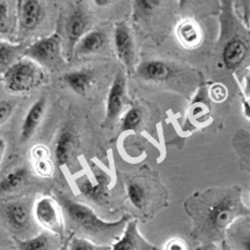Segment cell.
<instances>
[{
    "instance_id": "1",
    "label": "cell",
    "mask_w": 250,
    "mask_h": 250,
    "mask_svg": "<svg viewBox=\"0 0 250 250\" xmlns=\"http://www.w3.org/2000/svg\"><path fill=\"white\" fill-rule=\"evenodd\" d=\"M215 53L216 70L223 78L221 84L231 90L233 97L241 96L244 80L250 73V27L239 19L233 1L220 2Z\"/></svg>"
},
{
    "instance_id": "2",
    "label": "cell",
    "mask_w": 250,
    "mask_h": 250,
    "mask_svg": "<svg viewBox=\"0 0 250 250\" xmlns=\"http://www.w3.org/2000/svg\"><path fill=\"white\" fill-rule=\"evenodd\" d=\"M186 210L193 220L194 237L208 243L220 238L236 219L250 216L238 186L195 194L187 202Z\"/></svg>"
},
{
    "instance_id": "3",
    "label": "cell",
    "mask_w": 250,
    "mask_h": 250,
    "mask_svg": "<svg viewBox=\"0 0 250 250\" xmlns=\"http://www.w3.org/2000/svg\"><path fill=\"white\" fill-rule=\"evenodd\" d=\"M57 197L64 213L66 226L72 229L71 232L98 245L112 247L121 238L130 220V216L125 215L116 221H105L88 205L81 204L64 194H57Z\"/></svg>"
},
{
    "instance_id": "4",
    "label": "cell",
    "mask_w": 250,
    "mask_h": 250,
    "mask_svg": "<svg viewBox=\"0 0 250 250\" xmlns=\"http://www.w3.org/2000/svg\"><path fill=\"white\" fill-rule=\"evenodd\" d=\"M43 78L44 74L41 66L31 58L19 60L2 74L5 87L13 93L30 91L40 85Z\"/></svg>"
},
{
    "instance_id": "5",
    "label": "cell",
    "mask_w": 250,
    "mask_h": 250,
    "mask_svg": "<svg viewBox=\"0 0 250 250\" xmlns=\"http://www.w3.org/2000/svg\"><path fill=\"white\" fill-rule=\"evenodd\" d=\"M34 217L36 223L47 230L66 240V220L61 205L51 197H42L35 203Z\"/></svg>"
},
{
    "instance_id": "6",
    "label": "cell",
    "mask_w": 250,
    "mask_h": 250,
    "mask_svg": "<svg viewBox=\"0 0 250 250\" xmlns=\"http://www.w3.org/2000/svg\"><path fill=\"white\" fill-rule=\"evenodd\" d=\"M78 190L86 200L95 205H105L109 198L110 177L104 171L84 174L76 182Z\"/></svg>"
},
{
    "instance_id": "7",
    "label": "cell",
    "mask_w": 250,
    "mask_h": 250,
    "mask_svg": "<svg viewBox=\"0 0 250 250\" xmlns=\"http://www.w3.org/2000/svg\"><path fill=\"white\" fill-rule=\"evenodd\" d=\"M3 217L7 226L14 233L23 234L27 233L32 227L34 211L23 200L12 201L4 205Z\"/></svg>"
},
{
    "instance_id": "8",
    "label": "cell",
    "mask_w": 250,
    "mask_h": 250,
    "mask_svg": "<svg viewBox=\"0 0 250 250\" xmlns=\"http://www.w3.org/2000/svg\"><path fill=\"white\" fill-rule=\"evenodd\" d=\"M175 33L179 43L188 50L198 49L205 42L204 26L200 21L194 18H186L179 22Z\"/></svg>"
},
{
    "instance_id": "9",
    "label": "cell",
    "mask_w": 250,
    "mask_h": 250,
    "mask_svg": "<svg viewBox=\"0 0 250 250\" xmlns=\"http://www.w3.org/2000/svg\"><path fill=\"white\" fill-rule=\"evenodd\" d=\"M112 250H158L140 232L138 219H130L121 238L112 246Z\"/></svg>"
},
{
    "instance_id": "10",
    "label": "cell",
    "mask_w": 250,
    "mask_h": 250,
    "mask_svg": "<svg viewBox=\"0 0 250 250\" xmlns=\"http://www.w3.org/2000/svg\"><path fill=\"white\" fill-rule=\"evenodd\" d=\"M18 20L21 29L32 31L43 18V6L41 1L23 0L17 2Z\"/></svg>"
},
{
    "instance_id": "11",
    "label": "cell",
    "mask_w": 250,
    "mask_h": 250,
    "mask_svg": "<svg viewBox=\"0 0 250 250\" xmlns=\"http://www.w3.org/2000/svg\"><path fill=\"white\" fill-rule=\"evenodd\" d=\"M19 250H58L64 240L54 233L42 230L29 238H15Z\"/></svg>"
},
{
    "instance_id": "12",
    "label": "cell",
    "mask_w": 250,
    "mask_h": 250,
    "mask_svg": "<svg viewBox=\"0 0 250 250\" xmlns=\"http://www.w3.org/2000/svg\"><path fill=\"white\" fill-rule=\"evenodd\" d=\"M125 94V81L123 71H119L108 95L106 114L109 121H114L121 113L124 105Z\"/></svg>"
},
{
    "instance_id": "13",
    "label": "cell",
    "mask_w": 250,
    "mask_h": 250,
    "mask_svg": "<svg viewBox=\"0 0 250 250\" xmlns=\"http://www.w3.org/2000/svg\"><path fill=\"white\" fill-rule=\"evenodd\" d=\"M58 52L59 41L56 36L40 40L25 50L28 57L40 63L52 62L57 58Z\"/></svg>"
},
{
    "instance_id": "14",
    "label": "cell",
    "mask_w": 250,
    "mask_h": 250,
    "mask_svg": "<svg viewBox=\"0 0 250 250\" xmlns=\"http://www.w3.org/2000/svg\"><path fill=\"white\" fill-rule=\"evenodd\" d=\"M114 46L118 58L125 66H129L133 59L134 47L129 29L125 23H118L115 27Z\"/></svg>"
},
{
    "instance_id": "15",
    "label": "cell",
    "mask_w": 250,
    "mask_h": 250,
    "mask_svg": "<svg viewBox=\"0 0 250 250\" xmlns=\"http://www.w3.org/2000/svg\"><path fill=\"white\" fill-rule=\"evenodd\" d=\"M75 138L70 130L64 129L60 132L57 137L54 151L58 167L67 166L70 162L75 153Z\"/></svg>"
},
{
    "instance_id": "16",
    "label": "cell",
    "mask_w": 250,
    "mask_h": 250,
    "mask_svg": "<svg viewBox=\"0 0 250 250\" xmlns=\"http://www.w3.org/2000/svg\"><path fill=\"white\" fill-rule=\"evenodd\" d=\"M232 147L238 157L239 167L250 173V131L239 128L232 136Z\"/></svg>"
},
{
    "instance_id": "17",
    "label": "cell",
    "mask_w": 250,
    "mask_h": 250,
    "mask_svg": "<svg viewBox=\"0 0 250 250\" xmlns=\"http://www.w3.org/2000/svg\"><path fill=\"white\" fill-rule=\"evenodd\" d=\"M45 108L46 99L42 97L39 101H37L29 109L24 117L21 129L22 141H27L34 134L44 115Z\"/></svg>"
},
{
    "instance_id": "18",
    "label": "cell",
    "mask_w": 250,
    "mask_h": 250,
    "mask_svg": "<svg viewBox=\"0 0 250 250\" xmlns=\"http://www.w3.org/2000/svg\"><path fill=\"white\" fill-rule=\"evenodd\" d=\"M87 24L88 20L84 12L81 10L71 12L66 24V35L70 47L79 43L81 39L85 35L84 32L87 28Z\"/></svg>"
},
{
    "instance_id": "19",
    "label": "cell",
    "mask_w": 250,
    "mask_h": 250,
    "mask_svg": "<svg viewBox=\"0 0 250 250\" xmlns=\"http://www.w3.org/2000/svg\"><path fill=\"white\" fill-rule=\"evenodd\" d=\"M139 74L148 81H166L172 76L173 70L163 61L151 60L143 63L138 69Z\"/></svg>"
},
{
    "instance_id": "20",
    "label": "cell",
    "mask_w": 250,
    "mask_h": 250,
    "mask_svg": "<svg viewBox=\"0 0 250 250\" xmlns=\"http://www.w3.org/2000/svg\"><path fill=\"white\" fill-rule=\"evenodd\" d=\"M31 158L36 172L42 177H50L54 173V165L49 149L42 146H35L31 150Z\"/></svg>"
},
{
    "instance_id": "21",
    "label": "cell",
    "mask_w": 250,
    "mask_h": 250,
    "mask_svg": "<svg viewBox=\"0 0 250 250\" xmlns=\"http://www.w3.org/2000/svg\"><path fill=\"white\" fill-rule=\"evenodd\" d=\"M106 42V36L98 30L90 31L84 35L78 44V51L81 54H94L103 49Z\"/></svg>"
},
{
    "instance_id": "22",
    "label": "cell",
    "mask_w": 250,
    "mask_h": 250,
    "mask_svg": "<svg viewBox=\"0 0 250 250\" xmlns=\"http://www.w3.org/2000/svg\"><path fill=\"white\" fill-rule=\"evenodd\" d=\"M64 80L68 86L80 95H84L92 83V74L88 70H78L67 73Z\"/></svg>"
},
{
    "instance_id": "23",
    "label": "cell",
    "mask_w": 250,
    "mask_h": 250,
    "mask_svg": "<svg viewBox=\"0 0 250 250\" xmlns=\"http://www.w3.org/2000/svg\"><path fill=\"white\" fill-rule=\"evenodd\" d=\"M127 198L131 205L140 211H144L148 204V193L142 184L131 181L126 187Z\"/></svg>"
},
{
    "instance_id": "24",
    "label": "cell",
    "mask_w": 250,
    "mask_h": 250,
    "mask_svg": "<svg viewBox=\"0 0 250 250\" xmlns=\"http://www.w3.org/2000/svg\"><path fill=\"white\" fill-rule=\"evenodd\" d=\"M27 177V171L25 168H18L9 172L5 177L2 178L0 183V189L2 193L12 192L17 189Z\"/></svg>"
},
{
    "instance_id": "25",
    "label": "cell",
    "mask_w": 250,
    "mask_h": 250,
    "mask_svg": "<svg viewBox=\"0 0 250 250\" xmlns=\"http://www.w3.org/2000/svg\"><path fill=\"white\" fill-rule=\"evenodd\" d=\"M21 51V46L13 45L9 42L1 41L0 42V67L2 74L10 68L16 54Z\"/></svg>"
},
{
    "instance_id": "26",
    "label": "cell",
    "mask_w": 250,
    "mask_h": 250,
    "mask_svg": "<svg viewBox=\"0 0 250 250\" xmlns=\"http://www.w3.org/2000/svg\"><path fill=\"white\" fill-rule=\"evenodd\" d=\"M68 250H112V247L98 245L90 240L76 236L73 233Z\"/></svg>"
},
{
    "instance_id": "27",
    "label": "cell",
    "mask_w": 250,
    "mask_h": 250,
    "mask_svg": "<svg viewBox=\"0 0 250 250\" xmlns=\"http://www.w3.org/2000/svg\"><path fill=\"white\" fill-rule=\"evenodd\" d=\"M142 122V113L139 109L132 108L122 119L121 127L123 130H134Z\"/></svg>"
},
{
    "instance_id": "28",
    "label": "cell",
    "mask_w": 250,
    "mask_h": 250,
    "mask_svg": "<svg viewBox=\"0 0 250 250\" xmlns=\"http://www.w3.org/2000/svg\"><path fill=\"white\" fill-rule=\"evenodd\" d=\"M11 21L10 3L5 0H0V32L4 34L8 32Z\"/></svg>"
},
{
    "instance_id": "29",
    "label": "cell",
    "mask_w": 250,
    "mask_h": 250,
    "mask_svg": "<svg viewBox=\"0 0 250 250\" xmlns=\"http://www.w3.org/2000/svg\"><path fill=\"white\" fill-rule=\"evenodd\" d=\"M136 6L137 11L140 14L148 15L153 12L159 5V1H146V0H139L134 3Z\"/></svg>"
},
{
    "instance_id": "30",
    "label": "cell",
    "mask_w": 250,
    "mask_h": 250,
    "mask_svg": "<svg viewBox=\"0 0 250 250\" xmlns=\"http://www.w3.org/2000/svg\"><path fill=\"white\" fill-rule=\"evenodd\" d=\"M12 114V105L6 101H2L0 103V123L4 125Z\"/></svg>"
},
{
    "instance_id": "31",
    "label": "cell",
    "mask_w": 250,
    "mask_h": 250,
    "mask_svg": "<svg viewBox=\"0 0 250 250\" xmlns=\"http://www.w3.org/2000/svg\"><path fill=\"white\" fill-rule=\"evenodd\" d=\"M164 250H188V247L182 239L172 238L167 242Z\"/></svg>"
},
{
    "instance_id": "32",
    "label": "cell",
    "mask_w": 250,
    "mask_h": 250,
    "mask_svg": "<svg viewBox=\"0 0 250 250\" xmlns=\"http://www.w3.org/2000/svg\"><path fill=\"white\" fill-rule=\"evenodd\" d=\"M241 97L242 98H250V73L244 80L242 88H241Z\"/></svg>"
},
{
    "instance_id": "33",
    "label": "cell",
    "mask_w": 250,
    "mask_h": 250,
    "mask_svg": "<svg viewBox=\"0 0 250 250\" xmlns=\"http://www.w3.org/2000/svg\"><path fill=\"white\" fill-rule=\"evenodd\" d=\"M242 111L246 118L250 121V98L242 99Z\"/></svg>"
},
{
    "instance_id": "34",
    "label": "cell",
    "mask_w": 250,
    "mask_h": 250,
    "mask_svg": "<svg viewBox=\"0 0 250 250\" xmlns=\"http://www.w3.org/2000/svg\"><path fill=\"white\" fill-rule=\"evenodd\" d=\"M239 243L244 250H250V230L239 239Z\"/></svg>"
},
{
    "instance_id": "35",
    "label": "cell",
    "mask_w": 250,
    "mask_h": 250,
    "mask_svg": "<svg viewBox=\"0 0 250 250\" xmlns=\"http://www.w3.org/2000/svg\"><path fill=\"white\" fill-rule=\"evenodd\" d=\"M195 250H217V249L214 243H205Z\"/></svg>"
},
{
    "instance_id": "36",
    "label": "cell",
    "mask_w": 250,
    "mask_h": 250,
    "mask_svg": "<svg viewBox=\"0 0 250 250\" xmlns=\"http://www.w3.org/2000/svg\"><path fill=\"white\" fill-rule=\"evenodd\" d=\"M72 236H73V233H72V232H70V233H69V235H68L66 240L64 241L63 245L61 246V248H60L58 250H68V248H69V243H70V240L72 238Z\"/></svg>"
},
{
    "instance_id": "37",
    "label": "cell",
    "mask_w": 250,
    "mask_h": 250,
    "mask_svg": "<svg viewBox=\"0 0 250 250\" xmlns=\"http://www.w3.org/2000/svg\"><path fill=\"white\" fill-rule=\"evenodd\" d=\"M6 147H7L6 146V142L4 141L3 138H1V140H0V158H1V162L3 161V159H4Z\"/></svg>"
},
{
    "instance_id": "38",
    "label": "cell",
    "mask_w": 250,
    "mask_h": 250,
    "mask_svg": "<svg viewBox=\"0 0 250 250\" xmlns=\"http://www.w3.org/2000/svg\"><path fill=\"white\" fill-rule=\"evenodd\" d=\"M222 250H231L229 248V246H228L227 244L225 243V242H223L222 243Z\"/></svg>"
}]
</instances>
